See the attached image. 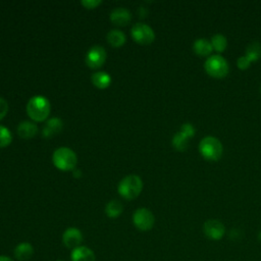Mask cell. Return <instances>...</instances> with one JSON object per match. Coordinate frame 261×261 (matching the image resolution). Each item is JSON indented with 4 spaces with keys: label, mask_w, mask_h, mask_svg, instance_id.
<instances>
[{
    "label": "cell",
    "mask_w": 261,
    "mask_h": 261,
    "mask_svg": "<svg viewBox=\"0 0 261 261\" xmlns=\"http://www.w3.org/2000/svg\"><path fill=\"white\" fill-rule=\"evenodd\" d=\"M107 41L112 47H120L125 42V35L122 31L114 29L108 32L107 34Z\"/></svg>",
    "instance_id": "cell-18"
},
{
    "label": "cell",
    "mask_w": 261,
    "mask_h": 261,
    "mask_svg": "<svg viewBox=\"0 0 261 261\" xmlns=\"http://www.w3.org/2000/svg\"><path fill=\"white\" fill-rule=\"evenodd\" d=\"M260 93H261V85H260Z\"/></svg>",
    "instance_id": "cell-31"
},
{
    "label": "cell",
    "mask_w": 261,
    "mask_h": 261,
    "mask_svg": "<svg viewBox=\"0 0 261 261\" xmlns=\"http://www.w3.org/2000/svg\"><path fill=\"white\" fill-rule=\"evenodd\" d=\"M193 50L196 54L200 56H208L211 54L213 47L211 42L205 38L197 39L193 44Z\"/></svg>",
    "instance_id": "cell-16"
},
{
    "label": "cell",
    "mask_w": 261,
    "mask_h": 261,
    "mask_svg": "<svg viewBox=\"0 0 261 261\" xmlns=\"http://www.w3.org/2000/svg\"><path fill=\"white\" fill-rule=\"evenodd\" d=\"M13 255L18 261H27L33 257L34 247L29 242H21L15 246Z\"/></svg>",
    "instance_id": "cell-13"
},
{
    "label": "cell",
    "mask_w": 261,
    "mask_h": 261,
    "mask_svg": "<svg viewBox=\"0 0 261 261\" xmlns=\"http://www.w3.org/2000/svg\"><path fill=\"white\" fill-rule=\"evenodd\" d=\"M179 132L182 133L185 136H187V137L190 139V138L194 137L196 130H195V127L193 126L192 123H190V122H185V123L180 126V130H179Z\"/></svg>",
    "instance_id": "cell-24"
},
{
    "label": "cell",
    "mask_w": 261,
    "mask_h": 261,
    "mask_svg": "<svg viewBox=\"0 0 261 261\" xmlns=\"http://www.w3.org/2000/svg\"><path fill=\"white\" fill-rule=\"evenodd\" d=\"M50 111V102L45 96H33L27 103V113L34 122L44 121L49 116Z\"/></svg>",
    "instance_id": "cell-1"
},
{
    "label": "cell",
    "mask_w": 261,
    "mask_h": 261,
    "mask_svg": "<svg viewBox=\"0 0 261 261\" xmlns=\"http://www.w3.org/2000/svg\"><path fill=\"white\" fill-rule=\"evenodd\" d=\"M63 122L58 117H52L49 120H47L46 125L43 128V136L46 138H49L55 134H58L62 130Z\"/></svg>",
    "instance_id": "cell-15"
},
{
    "label": "cell",
    "mask_w": 261,
    "mask_h": 261,
    "mask_svg": "<svg viewBox=\"0 0 261 261\" xmlns=\"http://www.w3.org/2000/svg\"><path fill=\"white\" fill-rule=\"evenodd\" d=\"M12 141V135L10 133V130L0 124V148H4L6 146H8Z\"/></svg>",
    "instance_id": "cell-23"
},
{
    "label": "cell",
    "mask_w": 261,
    "mask_h": 261,
    "mask_svg": "<svg viewBox=\"0 0 261 261\" xmlns=\"http://www.w3.org/2000/svg\"><path fill=\"white\" fill-rule=\"evenodd\" d=\"M258 240L261 242V230H260L259 233H258Z\"/></svg>",
    "instance_id": "cell-30"
},
{
    "label": "cell",
    "mask_w": 261,
    "mask_h": 261,
    "mask_svg": "<svg viewBox=\"0 0 261 261\" xmlns=\"http://www.w3.org/2000/svg\"><path fill=\"white\" fill-rule=\"evenodd\" d=\"M172 146L178 150V151H184L189 147V138L185 136L182 133L177 132L173 138H172Z\"/></svg>",
    "instance_id": "cell-21"
},
{
    "label": "cell",
    "mask_w": 261,
    "mask_h": 261,
    "mask_svg": "<svg viewBox=\"0 0 261 261\" xmlns=\"http://www.w3.org/2000/svg\"><path fill=\"white\" fill-rule=\"evenodd\" d=\"M199 151L206 160L216 161L222 156V143L215 137L207 136L200 141Z\"/></svg>",
    "instance_id": "cell-4"
},
{
    "label": "cell",
    "mask_w": 261,
    "mask_h": 261,
    "mask_svg": "<svg viewBox=\"0 0 261 261\" xmlns=\"http://www.w3.org/2000/svg\"><path fill=\"white\" fill-rule=\"evenodd\" d=\"M133 39L142 45L151 44L155 39V33L153 29L144 22H137L130 30Z\"/></svg>",
    "instance_id": "cell-7"
},
{
    "label": "cell",
    "mask_w": 261,
    "mask_h": 261,
    "mask_svg": "<svg viewBox=\"0 0 261 261\" xmlns=\"http://www.w3.org/2000/svg\"><path fill=\"white\" fill-rule=\"evenodd\" d=\"M122 210H123V206L117 200H111L105 206V213L109 218L118 217L122 213Z\"/></svg>",
    "instance_id": "cell-19"
},
{
    "label": "cell",
    "mask_w": 261,
    "mask_h": 261,
    "mask_svg": "<svg viewBox=\"0 0 261 261\" xmlns=\"http://www.w3.org/2000/svg\"><path fill=\"white\" fill-rule=\"evenodd\" d=\"M82 5L88 9H93L96 8L98 5L102 3L101 0H82Z\"/></svg>",
    "instance_id": "cell-25"
},
{
    "label": "cell",
    "mask_w": 261,
    "mask_h": 261,
    "mask_svg": "<svg viewBox=\"0 0 261 261\" xmlns=\"http://www.w3.org/2000/svg\"><path fill=\"white\" fill-rule=\"evenodd\" d=\"M62 243L63 245L67 248V249H71L73 250L76 247L82 246L81 244L83 243L84 237L82 231L76 228V227H68L66 228L61 237Z\"/></svg>",
    "instance_id": "cell-10"
},
{
    "label": "cell",
    "mask_w": 261,
    "mask_h": 261,
    "mask_svg": "<svg viewBox=\"0 0 261 261\" xmlns=\"http://www.w3.org/2000/svg\"><path fill=\"white\" fill-rule=\"evenodd\" d=\"M74 176H81V170L80 169H73Z\"/></svg>",
    "instance_id": "cell-29"
},
{
    "label": "cell",
    "mask_w": 261,
    "mask_h": 261,
    "mask_svg": "<svg viewBox=\"0 0 261 261\" xmlns=\"http://www.w3.org/2000/svg\"><path fill=\"white\" fill-rule=\"evenodd\" d=\"M245 56L252 62L256 61L261 57V44L258 41L251 42L246 49Z\"/></svg>",
    "instance_id": "cell-20"
},
{
    "label": "cell",
    "mask_w": 261,
    "mask_h": 261,
    "mask_svg": "<svg viewBox=\"0 0 261 261\" xmlns=\"http://www.w3.org/2000/svg\"><path fill=\"white\" fill-rule=\"evenodd\" d=\"M106 56L107 54L105 49L100 45H95L88 50L85 57V61L90 68L96 69L101 67L104 64L106 60Z\"/></svg>",
    "instance_id": "cell-8"
},
{
    "label": "cell",
    "mask_w": 261,
    "mask_h": 261,
    "mask_svg": "<svg viewBox=\"0 0 261 261\" xmlns=\"http://www.w3.org/2000/svg\"><path fill=\"white\" fill-rule=\"evenodd\" d=\"M133 223L139 230L148 231L154 226L155 217L148 208H138L133 214Z\"/></svg>",
    "instance_id": "cell-6"
},
{
    "label": "cell",
    "mask_w": 261,
    "mask_h": 261,
    "mask_svg": "<svg viewBox=\"0 0 261 261\" xmlns=\"http://www.w3.org/2000/svg\"><path fill=\"white\" fill-rule=\"evenodd\" d=\"M56 261H63V260H56Z\"/></svg>",
    "instance_id": "cell-32"
},
{
    "label": "cell",
    "mask_w": 261,
    "mask_h": 261,
    "mask_svg": "<svg viewBox=\"0 0 261 261\" xmlns=\"http://www.w3.org/2000/svg\"><path fill=\"white\" fill-rule=\"evenodd\" d=\"M211 45L217 52H223L227 46V40L222 34H215L211 38Z\"/></svg>",
    "instance_id": "cell-22"
},
{
    "label": "cell",
    "mask_w": 261,
    "mask_h": 261,
    "mask_svg": "<svg viewBox=\"0 0 261 261\" xmlns=\"http://www.w3.org/2000/svg\"><path fill=\"white\" fill-rule=\"evenodd\" d=\"M0 261H13V260H12V258H10L9 256L0 255Z\"/></svg>",
    "instance_id": "cell-28"
},
{
    "label": "cell",
    "mask_w": 261,
    "mask_h": 261,
    "mask_svg": "<svg viewBox=\"0 0 261 261\" xmlns=\"http://www.w3.org/2000/svg\"><path fill=\"white\" fill-rule=\"evenodd\" d=\"M71 261H96L95 253L87 246H80L71 250Z\"/></svg>",
    "instance_id": "cell-12"
},
{
    "label": "cell",
    "mask_w": 261,
    "mask_h": 261,
    "mask_svg": "<svg viewBox=\"0 0 261 261\" xmlns=\"http://www.w3.org/2000/svg\"><path fill=\"white\" fill-rule=\"evenodd\" d=\"M250 63H251V61H250L245 55L239 57L238 60H237L238 67H239L240 69H246V68H248L249 65H250Z\"/></svg>",
    "instance_id": "cell-26"
},
{
    "label": "cell",
    "mask_w": 261,
    "mask_h": 261,
    "mask_svg": "<svg viewBox=\"0 0 261 261\" xmlns=\"http://www.w3.org/2000/svg\"><path fill=\"white\" fill-rule=\"evenodd\" d=\"M7 111H8V103L4 98L0 97V120L6 115Z\"/></svg>",
    "instance_id": "cell-27"
},
{
    "label": "cell",
    "mask_w": 261,
    "mask_h": 261,
    "mask_svg": "<svg viewBox=\"0 0 261 261\" xmlns=\"http://www.w3.org/2000/svg\"><path fill=\"white\" fill-rule=\"evenodd\" d=\"M203 231L208 239L212 241H219L225 233V226L218 219H208L204 222Z\"/></svg>",
    "instance_id": "cell-9"
},
{
    "label": "cell",
    "mask_w": 261,
    "mask_h": 261,
    "mask_svg": "<svg viewBox=\"0 0 261 261\" xmlns=\"http://www.w3.org/2000/svg\"><path fill=\"white\" fill-rule=\"evenodd\" d=\"M91 81L98 89H106L111 84V76L106 71H97L92 74Z\"/></svg>",
    "instance_id": "cell-17"
},
{
    "label": "cell",
    "mask_w": 261,
    "mask_h": 261,
    "mask_svg": "<svg viewBox=\"0 0 261 261\" xmlns=\"http://www.w3.org/2000/svg\"><path fill=\"white\" fill-rule=\"evenodd\" d=\"M38 132L37 124L32 120H23L17 125V134L22 139H31Z\"/></svg>",
    "instance_id": "cell-14"
},
{
    "label": "cell",
    "mask_w": 261,
    "mask_h": 261,
    "mask_svg": "<svg viewBox=\"0 0 261 261\" xmlns=\"http://www.w3.org/2000/svg\"><path fill=\"white\" fill-rule=\"evenodd\" d=\"M143 190V181L139 175L129 174L124 176L117 186L118 194L126 199L133 200L137 198Z\"/></svg>",
    "instance_id": "cell-3"
},
{
    "label": "cell",
    "mask_w": 261,
    "mask_h": 261,
    "mask_svg": "<svg viewBox=\"0 0 261 261\" xmlns=\"http://www.w3.org/2000/svg\"><path fill=\"white\" fill-rule=\"evenodd\" d=\"M109 18L111 22L114 23L115 25L123 27L129 23L132 19V13L128 9L124 7H116L112 9V11L110 12Z\"/></svg>",
    "instance_id": "cell-11"
},
{
    "label": "cell",
    "mask_w": 261,
    "mask_h": 261,
    "mask_svg": "<svg viewBox=\"0 0 261 261\" xmlns=\"http://www.w3.org/2000/svg\"><path fill=\"white\" fill-rule=\"evenodd\" d=\"M207 73L213 77L221 79L228 72V63L221 55L209 56L204 64Z\"/></svg>",
    "instance_id": "cell-5"
},
{
    "label": "cell",
    "mask_w": 261,
    "mask_h": 261,
    "mask_svg": "<svg viewBox=\"0 0 261 261\" xmlns=\"http://www.w3.org/2000/svg\"><path fill=\"white\" fill-rule=\"evenodd\" d=\"M52 162L56 168L62 171L73 170L77 163V157L68 147H59L52 154Z\"/></svg>",
    "instance_id": "cell-2"
}]
</instances>
